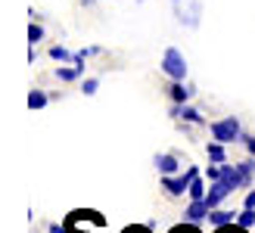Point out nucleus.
Returning a JSON list of instances; mask_svg holds the SVG:
<instances>
[{
  "label": "nucleus",
  "instance_id": "1",
  "mask_svg": "<svg viewBox=\"0 0 255 233\" xmlns=\"http://www.w3.org/2000/svg\"><path fill=\"white\" fill-rule=\"evenodd\" d=\"M196 174H199V168H193V165H190L184 174H162V190L168 193V196H184Z\"/></svg>",
  "mask_w": 255,
  "mask_h": 233
},
{
  "label": "nucleus",
  "instance_id": "2",
  "mask_svg": "<svg viewBox=\"0 0 255 233\" xmlns=\"http://www.w3.org/2000/svg\"><path fill=\"white\" fill-rule=\"evenodd\" d=\"M243 137V127H240V121L234 118V115H227V118H218L212 121V140H218V143H234V140Z\"/></svg>",
  "mask_w": 255,
  "mask_h": 233
},
{
  "label": "nucleus",
  "instance_id": "3",
  "mask_svg": "<svg viewBox=\"0 0 255 233\" xmlns=\"http://www.w3.org/2000/svg\"><path fill=\"white\" fill-rule=\"evenodd\" d=\"M162 72L171 78V81H184L187 78V59L184 53L177 47H168L165 50V56H162Z\"/></svg>",
  "mask_w": 255,
  "mask_h": 233
},
{
  "label": "nucleus",
  "instance_id": "4",
  "mask_svg": "<svg viewBox=\"0 0 255 233\" xmlns=\"http://www.w3.org/2000/svg\"><path fill=\"white\" fill-rule=\"evenodd\" d=\"M152 165H156L159 174H181V159L171 152H159L156 159H152Z\"/></svg>",
  "mask_w": 255,
  "mask_h": 233
},
{
  "label": "nucleus",
  "instance_id": "5",
  "mask_svg": "<svg viewBox=\"0 0 255 233\" xmlns=\"http://www.w3.org/2000/svg\"><path fill=\"white\" fill-rule=\"evenodd\" d=\"M171 115H174V118H181V121H190V124H206V118H202L193 106H187V103H174Z\"/></svg>",
  "mask_w": 255,
  "mask_h": 233
},
{
  "label": "nucleus",
  "instance_id": "6",
  "mask_svg": "<svg viewBox=\"0 0 255 233\" xmlns=\"http://www.w3.org/2000/svg\"><path fill=\"white\" fill-rule=\"evenodd\" d=\"M227 196H231V190H227V187L221 184V180H212V184H209V193H206L209 209H218V205H221Z\"/></svg>",
  "mask_w": 255,
  "mask_h": 233
},
{
  "label": "nucleus",
  "instance_id": "7",
  "mask_svg": "<svg viewBox=\"0 0 255 233\" xmlns=\"http://www.w3.org/2000/svg\"><path fill=\"white\" fill-rule=\"evenodd\" d=\"M209 202L206 199H190V205H187V221H209Z\"/></svg>",
  "mask_w": 255,
  "mask_h": 233
},
{
  "label": "nucleus",
  "instance_id": "8",
  "mask_svg": "<svg viewBox=\"0 0 255 233\" xmlns=\"http://www.w3.org/2000/svg\"><path fill=\"white\" fill-rule=\"evenodd\" d=\"M234 221H237V212H227V209H221V205L209 212V224L212 227H227V224H234Z\"/></svg>",
  "mask_w": 255,
  "mask_h": 233
},
{
  "label": "nucleus",
  "instance_id": "9",
  "mask_svg": "<svg viewBox=\"0 0 255 233\" xmlns=\"http://www.w3.org/2000/svg\"><path fill=\"white\" fill-rule=\"evenodd\" d=\"M237 168H240V177H243V187H252V177H255V155L243 159Z\"/></svg>",
  "mask_w": 255,
  "mask_h": 233
},
{
  "label": "nucleus",
  "instance_id": "10",
  "mask_svg": "<svg viewBox=\"0 0 255 233\" xmlns=\"http://www.w3.org/2000/svg\"><path fill=\"white\" fill-rule=\"evenodd\" d=\"M168 97H171V103H187V100H190V87H187L184 81H171Z\"/></svg>",
  "mask_w": 255,
  "mask_h": 233
},
{
  "label": "nucleus",
  "instance_id": "11",
  "mask_svg": "<svg viewBox=\"0 0 255 233\" xmlns=\"http://www.w3.org/2000/svg\"><path fill=\"white\" fill-rule=\"evenodd\" d=\"M237 224L246 227V230H255V209H246L243 205V212H237Z\"/></svg>",
  "mask_w": 255,
  "mask_h": 233
},
{
  "label": "nucleus",
  "instance_id": "12",
  "mask_svg": "<svg viewBox=\"0 0 255 233\" xmlns=\"http://www.w3.org/2000/svg\"><path fill=\"white\" fill-rule=\"evenodd\" d=\"M206 193H209L206 184H202V177L196 174V177H193V184H190V190H187V196H190V199H206Z\"/></svg>",
  "mask_w": 255,
  "mask_h": 233
},
{
  "label": "nucleus",
  "instance_id": "13",
  "mask_svg": "<svg viewBox=\"0 0 255 233\" xmlns=\"http://www.w3.org/2000/svg\"><path fill=\"white\" fill-rule=\"evenodd\" d=\"M206 155H209L212 162H227V155H224V143H218V140L206 146Z\"/></svg>",
  "mask_w": 255,
  "mask_h": 233
},
{
  "label": "nucleus",
  "instance_id": "14",
  "mask_svg": "<svg viewBox=\"0 0 255 233\" xmlns=\"http://www.w3.org/2000/svg\"><path fill=\"white\" fill-rule=\"evenodd\" d=\"M47 94H44V90H31V94H28V109H44L47 106Z\"/></svg>",
  "mask_w": 255,
  "mask_h": 233
},
{
  "label": "nucleus",
  "instance_id": "15",
  "mask_svg": "<svg viewBox=\"0 0 255 233\" xmlns=\"http://www.w3.org/2000/svg\"><path fill=\"white\" fill-rule=\"evenodd\" d=\"M47 56L53 59V62H69V59H72L75 53H69L66 47H50V50H47Z\"/></svg>",
  "mask_w": 255,
  "mask_h": 233
},
{
  "label": "nucleus",
  "instance_id": "16",
  "mask_svg": "<svg viewBox=\"0 0 255 233\" xmlns=\"http://www.w3.org/2000/svg\"><path fill=\"white\" fill-rule=\"evenodd\" d=\"M56 78L59 81H75V78H81V69H66V66H56Z\"/></svg>",
  "mask_w": 255,
  "mask_h": 233
},
{
  "label": "nucleus",
  "instance_id": "17",
  "mask_svg": "<svg viewBox=\"0 0 255 233\" xmlns=\"http://www.w3.org/2000/svg\"><path fill=\"white\" fill-rule=\"evenodd\" d=\"M37 41H44V28H41L37 22H31V25H28V44L34 47Z\"/></svg>",
  "mask_w": 255,
  "mask_h": 233
},
{
  "label": "nucleus",
  "instance_id": "18",
  "mask_svg": "<svg viewBox=\"0 0 255 233\" xmlns=\"http://www.w3.org/2000/svg\"><path fill=\"white\" fill-rule=\"evenodd\" d=\"M168 233H202V230H199V224H196V221H187V224H177V227H171Z\"/></svg>",
  "mask_w": 255,
  "mask_h": 233
},
{
  "label": "nucleus",
  "instance_id": "19",
  "mask_svg": "<svg viewBox=\"0 0 255 233\" xmlns=\"http://www.w3.org/2000/svg\"><path fill=\"white\" fill-rule=\"evenodd\" d=\"M81 90H84L87 97H94L97 90H100V81H97V78H84V81H81Z\"/></svg>",
  "mask_w": 255,
  "mask_h": 233
},
{
  "label": "nucleus",
  "instance_id": "20",
  "mask_svg": "<svg viewBox=\"0 0 255 233\" xmlns=\"http://www.w3.org/2000/svg\"><path fill=\"white\" fill-rule=\"evenodd\" d=\"M221 165H224V162H212V165H206V177H209V180H221Z\"/></svg>",
  "mask_w": 255,
  "mask_h": 233
},
{
  "label": "nucleus",
  "instance_id": "21",
  "mask_svg": "<svg viewBox=\"0 0 255 233\" xmlns=\"http://www.w3.org/2000/svg\"><path fill=\"white\" fill-rule=\"evenodd\" d=\"M215 233H249V230L240 227V224L234 221V224H227V227H215Z\"/></svg>",
  "mask_w": 255,
  "mask_h": 233
},
{
  "label": "nucleus",
  "instance_id": "22",
  "mask_svg": "<svg viewBox=\"0 0 255 233\" xmlns=\"http://www.w3.org/2000/svg\"><path fill=\"white\" fill-rule=\"evenodd\" d=\"M122 233H152V230H149L146 224H131V227H125Z\"/></svg>",
  "mask_w": 255,
  "mask_h": 233
},
{
  "label": "nucleus",
  "instance_id": "23",
  "mask_svg": "<svg viewBox=\"0 0 255 233\" xmlns=\"http://www.w3.org/2000/svg\"><path fill=\"white\" fill-rule=\"evenodd\" d=\"M243 143H246L249 155H255V134H246V137H243Z\"/></svg>",
  "mask_w": 255,
  "mask_h": 233
},
{
  "label": "nucleus",
  "instance_id": "24",
  "mask_svg": "<svg viewBox=\"0 0 255 233\" xmlns=\"http://www.w3.org/2000/svg\"><path fill=\"white\" fill-rule=\"evenodd\" d=\"M47 230H50V233H72V230H69L66 224H50Z\"/></svg>",
  "mask_w": 255,
  "mask_h": 233
},
{
  "label": "nucleus",
  "instance_id": "25",
  "mask_svg": "<svg viewBox=\"0 0 255 233\" xmlns=\"http://www.w3.org/2000/svg\"><path fill=\"white\" fill-rule=\"evenodd\" d=\"M243 205H246V209H255V190L246 193V202H243Z\"/></svg>",
  "mask_w": 255,
  "mask_h": 233
},
{
  "label": "nucleus",
  "instance_id": "26",
  "mask_svg": "<svg viewBox=\"0 0 255 233\" xmlns=\"http://www.w3.org/2000/svg\"><path fill=\"white\" fill-rule=\"evenodd\" d=\"M81 3H94V0H81Z\"/></svg>",
  "mask_w": 255,
  "mask_h": 233
},
{
  "label": "nucleus",
  "instance_id": "27",
  "mask_svg": "<svg viewBox=\"0 0 255 233\" xmlns=\"http://www.w3.org/2000/svg\"><path fill=\"white\" fill-rule=\"evenodd\" d=\"M72 233H78V230H72ZM81 233H84V230H81Z\"/></svg>",
  "mask_w": 255,
  "mask_h": 233
}]
</instances>
